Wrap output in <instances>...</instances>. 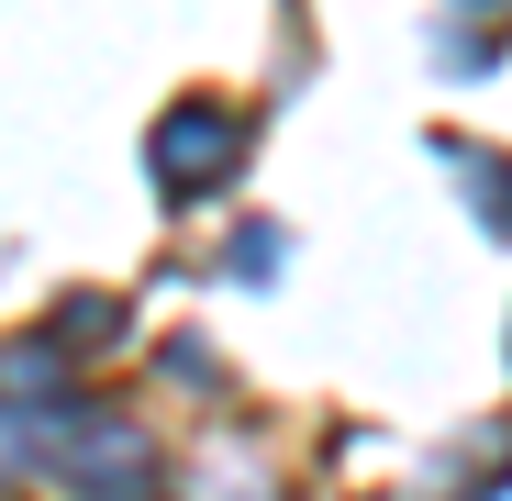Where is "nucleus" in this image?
Instances as JSON below:
<instances>
[{
    "instance_id": "nucleus-1",
    "label": "nucleus",
    "mask_w": 512,
    "mask_h": 501,
    "mask_svg": "<svg viewBox=\"0 0 512 501\" xmlns=\"http://www.w3.org/2000/svg\"><path fill=\"white\" fill-rule=\"evenodd\" d=\"M234 145H245V134H234L212 101H179V112L156 123V145H145V156H156V179H167V190H212L223 167H234Z\"/></svg>"
},
{
    "instance_id": "nucleus-2",
    "label": "nucleus",
    "mask_w": 512,
    "mask_h": 501,
    "mask_svg": "<svg viewBox=\"0 0 512 501\" xmlns=\"http://www.w3.org/2000/svg\"><path fill=\"white\" fill-rule=\"evenodd\" d=\"M56 457H67V479L90 490V501H134L145 490V424H123V412H90Z\"/></svg>"
}]
</instances>
